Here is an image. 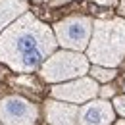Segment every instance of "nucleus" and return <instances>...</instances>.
<instances>
[{
	"label": "nucleus",
	"mask_w": 125,
	"mask_h": 125,
	"mask_svg": "<svg viewBox=\"0 0 125 125\" xmlns=\"http://www.w3.org/2000/svg\"><path fill=\"white\" fill-rule=\"evenodd\" d=\"M54 29L25 12L0 33V63L17 73H31L56 50Z\"/></svg>",
	"instance_id": "nucleus-1"
},
{
	"label": "nucleus",
	"mask_w": 125,
	"mask_h": 125,
	"mask_svg": "<svg viewBox=\"0 0 125 125\" xmlns=\"http://www.w3.org/2000/svg\"><path fill=\"white\" fill-rule=\"evenodd\" d=\"M87 58L96 65L117 67L125 58V17L98 19L87 46Z\"/></svg>",
	"instance_id": "nucleus-2"
},
{
	"label": "nucleus",
	"mask_w": 125,
	"mask_h": 125,
	"mask_svg": "<svg viewBox=\"0 0 125 125\" xmlns=\"http://www.w3.org/2000/svg\"><path fill=\"white\" fill-rule=\"evenodd\" d=\"M91 69V60L77 50H54L39 67L41 77L46 83H63L83 77Z\"/></svg>",
	"instance_id": "nucleus-3"
},
{
	"label": "nucleus",
	"mask_w": 125,
	"mask_h": 125,
	"mask_svg": "<svg viewBox=\"0 0 125 125\" xmlns=\"http://www.w3.org/2000/svg\"><path fill=\"white\" fill-rule=\"evenodd\" d=\"M93 25L94 21L87 16H69L62 21H58V23H54L52 29L56 35L58 46L83 52L91 42Z\"/></svg>",
	"instance_id": "nucleus-4"
},
{
	"label": "nucleus",
	"mask_w": 125,
	"mask_h": 125,
	"mask_svg": "<svg viewBox=\"0 0 125 125\" xmlns=\"http://www.w3.org/2000/svg\"><path fill=\"white\" fill-rule=\"evenodd\" d=\"M39 119V108L31 100L10 94L0 98V123L2 125H35Z\"/></svg>",
	"instance_id": "nucleus-5"
},
{
	"label": "nucleus",
	"mask_w": 125,
	"mask_h": 125,
	"mask_svg": "<svg viewBox=\"0 0 125 125\" xmlns=\"http://www.w3.org/2000/svg\"><path fill=\"white\" fill-rule=\"evenodd\" d=\"M52 96L54 98H60L65 102H73V104H85L89 100H93L98 96L100 89H98V83L93 77H77L71 79V81H63V83H56L52 87Z\"/></svg>",
	"instance_id": "nucleus-6"
},
{
	"label": "nucleus",
	"mask_w": 125,
	"mask_h": 125,
	"mask_svg": "<svg viewBox=\"0 0 125 125\" xmlns=\"http://www.w3.org/2000/svg\"><path fill=\"white\" fill-rule=\"evenodd\" d=\"M114 121L115 110L106 98H93L79 108V125H112Z\"/></svg>",
	"instance_id": "nucleus-7"
},
{
	"label": "nucleus",
	"mask_w": 125,
	"mask_h": 125,
	"mask_svg": "<svg viewBox=\"0 0 125 125\" xmlns=\"http://www.w3.org/2000/svg\"><path fill=\"white\" fill-rule=\"evenodd\" d=\"M44 115L50 125H79V106L54 96L44 102Z\"/></svg>",
	"instance_id": "nucleus-8"
},
{
	"label": "nucleus",
	"mask_w": 125,
	"mask_h": 125,
	"mask_svg": "<svg viewBox=\"0 0 125 125\" xmlns=\"http://www.w3.org/2000/svg\"><path fill=\"white\" fill-rule=\"evenodd\" d=\"M25 12H29L27 0H0V33Z\"/></svg>",
	"instance_id": "nucleus-9"
},
{
	"label": "nucleus",
	"mask_w": 125,
	"mask_h": 125,
	"mask_svg": "<svg viewBox=\"0 0 125 125\" xmlns=\"http://www.w3.org/2000/svg\"><path fill=\"white\" fill-rule=\"evenodd\" d=\"M89 73H91V77H93V79L100 81V83H110L112 79H115V75H117L115 67H106V65H96V63H94L93 67L89 69Z\"/></svg>",
	"instance_id": "nucleus-10"
},
{
	"label": "nucleus",
	"mask_w": 125,
	"mask_h": 125,
	"mask_svg": "<svg viewBox=\"0 0 125 125\" xmlns=\"http://www.w3.org/2000/svg\"><path fill=\"white\" fill-rule=\"evenodd\" d=\"M114 110L121 115V117H125V96H114Z\"/></svg>",
	"instance_id": "nucleus-11"
},
{
	"label": "nucleus",
	"mask_w": 125,
	"mask_h": 125,
	"mask_svg": "<svg viewBox=\"0 0 125 125\" xmlns=\"http://www.w3.org/2000/svg\"><path fill=\"white\" fill-rule=\"evenodd\" d=\"M100 98H110V96H114L115 94V91H114V87H110V85H106L104 89H100Z\"/></svg>",
	"instance_id": "nucleus-12"
},
{
	"label": "nucleus",
	"mask_w": 125,
	"mask_h": 125,
	"mask_svg": "<svg viewBox=\"0 0 125 125\" xmlns=\"http://www.w3.org/2000/svg\"><path fill=\"white\" fill-rule=\"evenodd\" d=\"M119 14L121 17H125V0H121V4H119Z\"/></svg>",
	"instance_id": "nucleus-13"
},
{
	"label": "nucleus",
	"mask_w": 125,
	"mask_h": 125,
	"mask_svg": "<svg viewBox=\"0 0 125 125\" xmlns=\"http://www.w3.org/2000/svg\"><path fill=\"white\" fill-rule=\"evenodd\" d=\"M63 2H71V0H54V4H63Z\"/></svg>",
	"instance_id": "nucleus-14"
},
{
	"label": "nucleus",
	"mask_w": 125,
	"mask_h": 125,
	"mask_svg": "<svg viewBox=\"0 0 125 125\" xmlns=\"http://www.w3.org/2000/svg\"><path fill=\"white\" fill-rule=\"evenodd\" d=\"M115 125H125V119H119V121H115Z\"/></svg>",
	"instance_id": "nucleus-15"
},
{
	"label": "nucleus",
	"mask_w": 125,
	"mask_h": 125,
	"mask_svg": "<svg viewBox=\"0 0 125 125\" xmlns=\"http://www.w3.org/2000/svg\"><path fill=\"white\" fill-rule=\"evenodd\" d=\"M33 2H42V0H33Z\"/></svg>",
	"instance_id": "nucleus-16"
},
{
	"label": "nucleus",
	"mask_w": 125,
	"mask_h": 125,
	"mask_svg": "<svg viewBox=\"0 0 125 125\" xmlns=\"http://www.w3.org/2000/svg\"><path fill=\"white\" fill-rule=\"evenodd\" d=\"M123 91H125V83H123Z\"/></svg>",
	"instance_id": "nucleus-17"
},
{
	"label": "nucleus",
	"mask_w": 125,
	"mask_h": 125,
	"mask_svg": "<svg viewBox=\"0 0 125 125\" xmlns=\"http://www.w3.org/2000/svg\"><path fill=\"white\" fill-rule=\"evenodd\" d=\"M0 125H2V123H0Z\"/></svg>",
	"instance_id": "nucleus-18"
}]
</instances>
